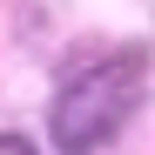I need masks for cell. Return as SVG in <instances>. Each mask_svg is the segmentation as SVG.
I'll return each instance as SVG.
<instances>
[{
    "label": "cell",
    "mask_w": 155,
    "mask_h": 155,
    "mask_svg": "<svg viewBox=\"0 0 155 155\" xmlns=\"http://www.w3.org/2000/svg\"><path fill=\"white\" fill-rule=\"evenodd\" d=\"M0 155H34V142H20V135H0Z\"/></svg>",
    "instance_id": "cell-2"
},
{
    "label": "cell",
    "mask_w": 155,
    "mask_h": 155,
    "mask_svg": "<svg viewBox=\"0 0 155 155\" xmlns=\"http://www.w3.org/2000/svg\"><path fill=\"white\" fill-rule=\"evenodd\" d=\"M148 94V54L142 47H121L108 61H88L81 74H68V88L47 108V135L61 155H101L128 121H135Z\"/></svg>",
    "instance_id": "cell-1"
}]
</instances>
